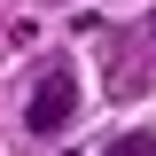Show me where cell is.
I'll return each instance as SVG.
<instances>
[{
  "label": "cell",
  "instance_id": "cell-1",
  "mask_svg": "<svg viewBox=\"0 0 156 156\" xmlns=\"http://www.w3.org/2000/svg\"><path fill=\"white\" fill-rule=\"evenodd\" d=\"M70 109H78V78H70V70H47V78L31 86L23 133H62V125H70Z\"/></svg>",
  "mask_w": 156,
  "mask_h": 156
},
{
  "label": "cell",
  "instance_id": "cell-2",
  "mask_svg": "<svg viewBox=\"0 0 156 156\" xmlns=\"http://www.w3.org/2000/svg\"><path fill=\"white\" fill-rule=\"evenodd\" d=\"M109 156H156V133H125V140H117Z\"/></svg>",
  "mask_w": 156,
  "mask_h": 156
},
{
  "label": "cell",
  "instance_id": "cell-3",
  "mask_svg": "<svg viewBox=\"0 0 156 156\" xmlns=\"http://www.w3.org/2000/svg\"><path fill=\"white\" fill-rule=\"evenodd\" d=\"M148 23H156V8H148Z\"/></svg>",
  "mask_w": 156,
  "mask_h": 156
}]
</instances>
